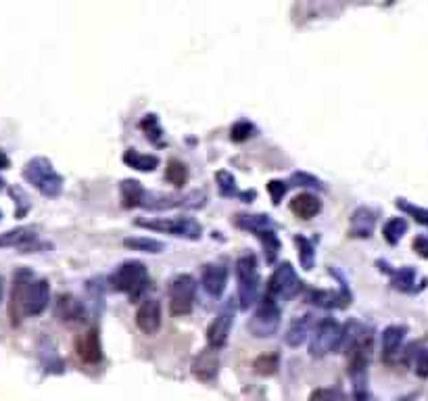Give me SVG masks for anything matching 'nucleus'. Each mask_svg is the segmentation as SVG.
<instances>
[{"mask_svg": "<svg viewBox=\"0 0 428 401\" xmlns=\"http://www.w3.org/2000/svg\"><path fill=\"white\" fill-rule=\"evenodd\" d=\"M236 278H238V301L243 309H249L259 297V270L253 253H245L236 262Z\"/></svg>", "mask_w": 428, "mask_h": 401, "instance_id": "5", "label": "nucleus"}, {"mask_svg": "<svg viewBox=\"0 0 428 401\" xmlns=\"http://www.w3.org/2000/svg\"><path fill=\"white\" fill-rule=\"evenodd\" d=\"M23 178L40 190L44 197H59L63 190V178L61 174L52 168V164L46 157H34L26 164L23 168Z\"/></svg>", "mask_w": 428, "mask_h": 401, "instance_id": "4", "label": "nucleus"}, {"mask_svg": "<svg viewBox=\"0 0 428 401\" xmlns=\"http://www.w3.org/2000/svg\"><path fill=\"white\" fill-rule=\"evenodd\" d=\"M287 188H289V184L282 182V180H269L267 182V193H269L274 205H278L282 201V197L287 195Z\"/></svg>", "mask_w": 428, "mask_h": 401, "instance_id": "38", "label": "nucleus"}, {"mask_svg": "<svg viewBox=\"0 0 428 401\" xmlns=\"http://www.w3.org/2000/svg\"><path fill=\"white\" fill-rule=\"evenodd\" d=\"M301 288V280L295 272V268L289 264V262H284L280 264L272 278H269V286H267V297H272L274 301H291Z\"/></svg>", "mask_w": 428, "mask_h": 401, "instance_id": "9", "label": "nucleus"}, {"mask_svg": "<svg viewBox=\"0 0 428 401\" xmlns=\"http://www.w3.org/2000/svg\"><path fill=\"white\" fill-rule=\"evenodd\" d=\"M196 280L190 274H178L170 282V309L174 315H188L194 307Z\"/></svg>", "mask_w": 428, "mask_h": 401, "instance_id": "10", "label": "nucleus"}, {"mask_svg": "<svg viewBox=\"0 0 428 401\" xmlns=\"http://www.w3.org/2000/svg\"><path fill=\"white\" fill-rule=\"evenodd\" d=\"M343 341H345L343 326L336 322L334 317H324L314 329L312 343H309V353H312V358H324V355L336 351Z\"/></svg>", "mask_w": 428, "mask_h": 401, "instance_id": "7", "label": "nucleus"}, {"mask_svg": "<svg viewBox=\"0 0 428 401\" xmlns=\"http://www.w3.org/2000/svg\"><path fill=\"white\" fill-rule=\"evenodd\" d=\"M291 211L301 219H312L322 211V201L312 193H301L291 201Z\"/></svg>", "mask_w": 428, "mask_h": 401, "instance_id": "19", "label": "nucleus"}, {"mask_svg": "<svg viewBox=\"0 0 428 401\" xmlns=\"http://www.w3.org/2000/svg\"><path fill=\"white\" fill-rule=\"evenodd\" d=\"M234 224L243 230L253 232L255 236H259L265 230H274V222L267 213H238L234 217Z\"/></svg>", "mask_w": 428, "mask_h": 401, "instance_id": "20", "label": "nucleus"}, {"mask_svg": "<svg viewBox=\"0 0 428 401\" xmlns=\"http://www.w3.org/2000/svg\"><path fill=\"white\" fill-rule=\"evenodd\" d=\"M5 184H7V182H5L3 178H0V190H3V188H5Z\"/></svg>", "mask_w": 428, "mask_h": 401, "instance_id": "47", "label": "nucleus"}, {"mask_svg": "<svg viewBox=\"0 0 428 401\" xmlns=\"http://www.w3.org/2000/svg\"><path fill=\"white\" fill-rule=\"evenodd\" d=\"M0 247L19 249L21 253H32V251H40L48 245H44L40 240L36 226H19V228H13L5 234H0Z\"/></svg>", "mask_w": 428, "mask_h": 401, "instance_id": "11", "label": "nucleus"}, {"mask_svg": "<svg viewBox=\"0 0 428 401\" xmlns=\"http://www.w3.org/2000/svg\"><path fill=\"white\" fill-rule=\"evenodd\" d=\"M232 322H234V311L230 307L222 309L216 320L209 324V331H207V343L211 349H222L228 341V335H230V329H232Z\"/></svg>", "mask_w": 428, "mask_h": 401, "instance_id": "12", "label": "nucleus"}, {"mask_svg": "<svg viewBox=\"0 0 428 401\" xmlns=\"http://www.w3.org/2000/svg\"><path fill=\"white\" fill-rule=\"evenodd\" d=\"M123 164L138 170V172H153L159 166V157L149 155V153H140L136 148H128L123 153Z\"/></svg>", "mask_w": 428, "mask_h": 401, "instance_id": "21", "label": "nucleus"}, {"mask_svg": "<svg viewBox=\"0 0 428 401\" xmlns=\"http://www.w3.org/2000/svg\"><path fill=\"white\" fill-rule=\"evenodd\" d=\"M255 134V126L247 119H238L232 128H230V138L234 142H245Z\"/></svg>", "mask_w": 428, "mask_h": 401, "instance_id": "35", "label": "nucleus"}, {"mask_svg": "<svg viewBox=\"0 0 428 401\" xmlns=\"http://www.w3.org/2000/svg\"><path fill=\"white\" fill-rule=\"evenodd\" d=\"M142 130L147 132V138L149 140H153L155 144H163V130H161V126H159V119H157V115L155 113H149V115H145V119H142Z\"/></svg>", "mask_w": 428, "mask_h": 401, "instance_id": "33", "label": "nucleus"}, {"mask_svg": "<svg viewBox=\"0 0 428 401\" xmlns=\"http://www.w3.org/2000/svg\"><path fill=\"white\" fill-rule=\"evenodd\" d=\"M119 190H121L123 207H136V205H142V199H145V195H147L145 186H142L138 180H132V178L123 180L121 186H119Z\"/></svg>", "mask_w": 428, "mask_h": 401, "instance_id": "26", "label": "nucleus"}, {"mask_svg": "<svg viewBox=\"0 0 428 401\" xmlns=\"http://www.w3.org/2000/svg\"><path fill=\"white\" fill-rule=\"evenodd\" d=\"M257 238L261 240V245H263V249H265V260H267L269 264L276 262L278 251H280V240H278L276 232H274V230H265V232H261Z\"/></svg>", "mask_w": 428, "mask_h": 401, "instance_id": "32", "label": "nucleus"}, {"mask_svg": "<svg viewBox=\"0 0 428 401\" xmlns=\"http://www.w3.org/2000/svg\"><path fill=\"white\" fill-rule=\"evenodd\" d=\"M76 351L82 362L86 364H99L103 360V345L99 337V329H90L88 333L80 335L76 341Z\"/></svg>", "mask_w": 428, "mask_h": 401, "instance_id": "16", "label": "nucleus"}, {"mask_svg": "<svg viewBox=\"0 0 428 401\" xmlns=\"http://www.w3.org/2000/svg\"><path fill=\"white\" fill-rule=\"evenodd\" d=\"M414 249L422 255V257H428V238L426 236H418L414 240Z\"/></svg>", "mask_w": 428, "mask_h": 401, "instance_id": "44", "label": "nucleus"}, {"mask_svg": "<svg viewBox=\"0 0 428 401\" xmlns=\"http://www.w3.org/2000/svg\"><path fill=\"white\" fill-rule=\"evenodd\" d=\"M295 245L299 249V262H301L303 270H312L314 268V262H316V251H314L312 240L305 238L303 234H297L295 236Z\"/></svg>", "mask_w": 428, "mask_h": 401, "instance_id": "30", "label": "nucleus"}, {"mask_svg": "<svg viewBox=\"0 0 428 401\" xmlns=\"http://www.w3.org/2000/svg\"><path fill=\"white\" fill-rule=\"evenodd\" d=\"M50 301V286L44 278H34L30 270H19L11 291V317L19 324L21 317L40 315Z\"/></svg>", "mask_w": 428, "mask_h": 401, "instance_id": "1", "label": "nucleus"}, {"mask_svg": "<svg viewBox=\"0 0 428 401\" xmlns=\"http://www.w3.org/2000/svg\"><path fill=\"white\" fill-rule=\"evenodd\" d=\"M11 195L15 197V201H17V217H23L26 213H28V209H30V201H28V195L21 190V188H11Z\"/></svg>", "mask_w": 428, "mask_h": 401, "instance_id": "40", "label": "nucleus"}, {"mask_svg": "<svg viewBox=\"0 0 428 401\" xmlns=\"http://www.w3.org/2000/svg\"><path fill=\"white\" fill-rule=\"evenodd\" d=\"M109 284H111L113 291L125 293L132 301H136L142 293H145V288L149 286V272H147V268L142 262L128 260L111 272Z\"/></svg>", "mask_w": 428, "mask_h": 401, "instance_id": "3", "label": "nucleus"}, {"mask_svg": "<svg viewBox=\"0 0 428 401\" xmlns=\"http://www.w3.org/2000/svg\"><path fill=\"white\" fill-rule=\"evenodd\" d=\"M414 278H416V274H414V270L407 266V268H401L399 272H395V274H393V284H395V288H401V291H411Z\"/></svg>", "mask_w": 428, "mask_h": 401, "instance_id": "36", "label": "nucleus"}, {"mask_svg": "<svg viewBox=\"0 0 428 401\" xmlns=\"http://www.w3.org/2000/svg\"><path fill=\"white\" fill-rule=\"evenodd\" d=\"M9 166H11V159H9V155L0 148V170H9Z\"/></svg>", "mask_w": 428, "mask_h": 401, "instance_id": "45", "label": "nucleus"}, {"mask_svg": "<svg viewBox=\"0 0 428 401\" xmlns=\"http://www.w3.org/2000/svg\"><path fill=\"white\" fill-rule=\"evenodd\" d=\"M291 180L297 182L299 186H316V188H324V184H322L318 178H314L312 174H305V172H295Z\"/></svg>", "mask_w": 428, "mask_h": 401, "instance_id": "41", "label": "nucleus"}, {"mask_svg": "<svg viewBox=\"0 0 428 401\" xmlns=\"http://www.w3.org/2000/svg\"><path fill=\"white\" fill-rule=\"evenodd\" d=\"M3 293H5V286H3V278H0V301H3Z\"/></svg>", "mask_w": 428, "mask_h": 401, "instance_id": "46", "label": "nucleus"}, {"mask_svg": "<svg viewBox=\"0 0 428 401\" xmlns=\"http://www.w3.org/2000/svg\"><path fill=\"white\" fill-rule=\"evenodd\" d=\"M414 366H416V372H418L420 376H426V374H428V351H426V349H422V351L416 353V362H414Z\"/></svg>", "mask_w": 428, "mask_h": 401, "instance_id": "43", "label": "nucleus"}, {"mask_svg": "<svg viewBox=\"0 0 428 401\" xmlns=\"http://www.w3.org/2000/svg\"><path fill=\"white\" fill-rule=\"evenodd\" d=\"M182 199L178 195H163V193H147L145 199H142L140 207H147L153 211H163V209H172V207H182Z\"/></svg>", "mask_w": 428, "mask_h": 401, "instance_id": "23", "label": "nucleus"}, {"mask_svg": "<svg viewBox=\"0 0 428 401\" xmlns=\"http://www.w3.org/2000/svg\"><path fill=\"white\" fill-rule=\"evenodd\" d=\"M218 370H220V358H218V351L211 349V347L203 349L192 362V374L198 380H205V382L216 378Z\"/></svg>", "mask_w": 428, "mask_h": 401, "instance_id": "17", "label": "nucleus"}, {"mask_svg": "<svg viewBox=\"0 0 428 401\" xmlns=\"http://www.w3.org/2000/svg\"><path fill=\"white\" fill-rule=\"evenodd\" d=\"M374 226H376V213L370 207H358L351 213L349 234L355 238H368L372 236Z\"/></svg>", "mask_w": 428, "mask_h": 401, "instance_id": "18", "label": "nucleus"}, {"mask_svg": "<svg viewBox=\"0 0 428 401\" xmlns=\"http://www.w3.org/2000/svg\"><path fill=\"white\" fill-rule=\"evenodd\" d=\"M54 315L61 320V322H67V324H82L86 320V309L78 297L61 295L57 301V307H54Z\"/></svg>", "mask_w": 428, "mask_h": 401, "instance_id": "15", "label": "nucleus"}, {"mask_svg": "<svg viewBox=\"0 0 428 401\" xmlns=\"http://www.w3.org/2000/svg\"><path fill=\"white\" fill-rule=\"evenodd\" d=\"M397 207H399V209H403L405 213L414 215L418 222H422V224H426V226H428V209H420V207H416V205L407 203L405 199H397Z\"/></svg>", "mask_w": 428, "mask_h": 401, "instance_id": "37", "label": "nucleus"}, {"mask_svg": "<svg viewBox=\"0 0 428 401\" xmlns=\"http://www.w3.org/2000/svg\"><path fill=\"white\" fill-rule=\"evenodd\" d=\"M347 372L355 380L358 389L364 387L366 370L372 358V333L360 322H351L347 326Z\"/></svg>", "mask_w": 428, "mask_h": 401, "instance_id": "2", "label": "nucleus"}, {"mask_svg": "<svg viewBox=\"0 0 428 401\" xmlns=\"http://www.w3.org/2000/svg\"><path fill=\"white\" fill-rule=\"evenodd\" d=\"M280 326V307L272 297H265L259 301L257 309L253 311L251 320H249V333L257 339H267L272 335H276Z\"/></svg>", "mask_w": 428, "mask_h": 401, "instance_id": "8", "label": "nucleus"}, {"mask_svg": "<svg viewBox=\"0 0 428 401\" xmlns=\"http://www.w3.org/2000/svg\"><path fill=\"white\" fill-rule=\"evenodd\" d=\"M307 331H309V315L297 317L293 320V324L289 326L287 335H284V341L291 347H299L305 339H307Z\"/></svg>", "mask_w": 428, "mask_h": 401, "instance_id": "28", "label": "nucleus"}, {"mask_svg": "<svg viewBox=\"0 0 428 401\" xmlns=\"http://www.w3.org/2000/svg\"><path fill=\"white\" fill-rule=\"evenodd\" d=\"M405 230H407V222H405L403 217H391V219L385 224L383 234H385V238H387V243L397 245V243H399V238L405 234Z\"/></svg>", "mask_w": 428, "mask_h": 401, "instance_id": "31", "label": "nucleus"}, {"mask_svg": "<svg viewBox=\"0 0 428 401\" xmlns=\"http://www.w3.org/2000/svg\"><path fill=\"white\" fill-rule=\"evenodd\" d=\"M405 333H407L405 326H389V329L383 331V353H385V360H391L399 351V347H401V343L405 339Z\"/></svg>", "mask_w": 428, "mask_h": 401, "instance_id": "24", "label": "nucleus"}, {"mask_svg": "<svg viewBox=\"0 0 428 401\" xmlns=\"http://www.w3.org/2000/svg\"><path fill=\"white\" fill-rule=\"evenodd\" d=\"M165 180L174 184L176 188L184 186L188 182V168L180 162V159H172L165 168Z\"/></svg>", "mask_w": 428, "mask_h": 401, "instance_id": "29", "label": "nucleus"}, {"mask_svg": "<svg viewBox=\"0 0 428 401\" xmlns=\"http://www.w3.org/2000/svg\"><path fill=\"white\" fill-rule=\"evenodd\" d=\"M205 201H207L205 190H194V193H190V195H186V197L182 199V207H188V209H198V207H203V205H205Z\"/></svg>", "mask_w": 428, "mask_h": 401, "instance_id": "39", "label": "nucleus"}, {"mask_svg": "<svg viewBox=\"0 0 428 401\" xmlns=\"http://www.w3.org/2000/svg\"><path fill=\"white\" fill-rule=\"evenodd\" d=\"M0 219H3V211H0Z\"/></svg>", "mask_w": 428, "mask_h": 401, "instance_id": "48", "label": "nucleus"}, {"mask_svg": "<svg viewBox=\"0 0 428 401\" xmlns=\"http://www.w3.org/2000/svg\"><path fill=\"white\" fill-rule=\"evenodd\" d=\"M136 224L140 228H149V230H157V232H165L172 236H182L188 240H198L203 234V226L188 215L182 217H155V219H145L140 217L136 219Z\"/></svg>", "mask_w": 428, "mask_h": 401, "instance_id": "6", "label": "nucleus"}, {"mask_svg": "<svg viewBox=\"0 0 428 401\" xmlns=\"http://www.w3.org/2000/svg\"><path fill=\"white\" fill-rule=\"evenodd\" d=\"M123 245L132 251H142V253H161L165 249L161 240L149 236H130L123 240Z\"/></svg>", "mask_w": 428, "mask_h": 401, "instance_id": "27", "label": "nucleus"}, {"mask_svg": "<svg viewBox=\"0 0 428 401\" xmlns=\"http://www.w3.org/2000/svg\"><path fill=\"white\" fill-rule=\"evenodd\" d=\"M136 324L145 335H155L161 329V303L157 299H145L136 311Z\"/></svg>", "mask_w": 428, "mask_h": 401, "instance_id": "13", "label": "nucleus"}, {"mask_svg": "<svg viewBox=\"0 0 428 401\" xmlns=\"http://www.w3.org/2000/svg\"><path fill=\"white\" fill-rule=\"evenodd\" d=\"M312 303L320 305V307H345L351 303V295L343 293H332V291H312L309 295Z\"/></svg>", "mask_w": 428, "mask_h": 401, "instance_id": "25", "label": "nucleus"}, {"mask_svg": "<svg viewBox=\"0 0 428 401\" xmlns=\"http://www.w3.org/2000/svg\"><path fill=\"white\" fill-rule=\"evenodd\" d=\"M338 393L334 389H316L309 397V401H338Z\"/></svg>", "mask_w": 428, "mask_h": 401, "instance_id": "42", "label": "nucleus"}, {"mask_svg": "<svg viewBox=\"0 0 428 401\" xmlns=\"http://www.w3.org/2000/svg\"><path fill=\"white\" fill-rule=\"evenodd\" d=\"M216 182H218V188H220V195H222V197H241V199H245V201L255 199V190H249V193L238 190V186H236V178H234L230 172H226V170H222V172L216 174Z\"/></svg>", "mask_w": 428, "mask_h": 401, "instance_id": "22", "label": "nucleus"}, {"mask_svg": "<svg viewBox=\"0 0 428 401\" xmlns=\"http://www.w3.org/2000/svg\"><path fill=\"white\" fill-rule=\"evenodd\" d=\"M253 368H255L257 374H261V376H269V374H274V372L278 370V355H274V353H263V355H259V358L255 360Z\"/></svg>", "mask_w": 428, "mask_h": 401, "instance_id": "34", "label": "nucleus"}, {"mask_svg": "<svg viewBox=\"0 0 428 401\" xmlns=\"http://www.w3.org/2000/svg\"><path fill=\"white\" fill-rule=\"evenodd\" d=\"M203 288L207 291L209 297L218 299L222 297V293L226 291L228 284V270L222 264H207L203 268V276H201Z\"/></svg>", "mask_w": 428, "mask_h": 401, "instance_id": "14", "label": "nucleus"}]
</instances>
